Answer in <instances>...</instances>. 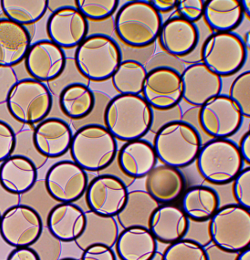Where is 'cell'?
Returning a JSON list of instances; mask_svg holds the SVG:
<instances>
[{
    "mask_svg": "<svg viewBox=\"0 0 250 260\" xmlns=\"http://www.w3.org/2000/svg\"><path fill=\"white\" fill-rule=\"evenodd\" d=\"M103 121L116 139L125 142L138 140L152 129L153 110L141 96L118 94L108 102Z\"/></svg>",
    "mask_w": 250,
    "mask_h": 260,
    "instance_id": "obj_1",
    "label": "cell"
},
{
    "mask_svg": "<svg viewBox=\"0 0 250 260\" xmlns=\"http://www.w3.org/2000/svg\"><path fill=\"white\" fill-rule=\"evenodd\" d=\"M69 151L73 161L86 172H100L112 165L118 145L104 126L91 123L76 130Z\"/></svg>",
    "mask_w": 250,
    "mask_h": 260,
    "instance_id": "obj_2",
    "label": "cell"
},
{
    "mask_svg": "<svg viewBox=\"0 0 250 260\" xmlns=\"http://www.w3.org/2000/svg\"><path fill=\"white\" fill-rule=\"evenodd\" d=\"M202 146L200 135L196 128L181 120L163 125L154 139L158 160L176 169L187 168L196 160Z\"/></svg>",
    "mask_w": 250,
    "mask_h": 260,
    "instance_id": "obj_3",
    "label": "cell"
},
{
    "mask_svg": "<svg viewBox=\"0 0 250 260\" xmlns=\"http://www.w3.org/2000/svg\"><path fill=\"white\" fill-rule=\"evenodd\" d=\"M162 24L161 13L149 1L125 3L114 20L118 38L134 48H142L153 44L158 39Z\"/></svg>",
    "mask_w": 250,
    "mask_h": 260,
    "instance_id": "obj_4",
    "label": "cell"
},
{
    "mask_svg": "<svg viewBox=\"0 0 250 260\" xmlns=\"http://www.w3.org/2000/svg\"><path fill=\"white\" fill-rule=\"evenodd\" d=\"M74 62L84 79L104 82L111 79L122 62V52L117 43L108 35H88L77 47Z\"/></svg>",
    "mask_w": 250,
    "mask_h": 260,
    "instance_id": "obj_5",
    "label": "cell"
},
{
    "mask_svg": "<svg viewBox=\"0 0 250 260\" xmlns=\"http://www.w3.org/2000/svg\"><path fill=\"white\" fill-rule=\"evenodd\" d=\"M6 106L12 117L24 126L33 128L48 117L53 98L47 85L34 79H20L9 91Z\"/></svg>",
    "mask_w": 250,
    "mask_h": 260,
    "instance_id": "obj_6",
    "label": "cell"
},
{
    "mask_svg": "<svg viewBox=\"0 0 250 260\" xmlns=\"http://www.w3.org/2000/svg\"><path fill=\"white\" fill-rule=\"evenodd\" d=\"M210 240L228 253H239L250 246V212L237 204L220 207L210 219Z\"/></svg>",
    "mask_w": 250,
    "mask_h": 260,
    "instance_id": "obj_7",
    "label": "cell"
},
{
    "mask_svg": "<svg viewBox=\"0 0 250 260\" xmlns=\"http://www.w3.org/2000/svg\"><path fill=\"white\" fill-rule=\"evenodd\" d=\"M199 174L208 183L226 185L243 169L238 145L228 139H214L206 142L198 154Z\"/></svg>",
    "mask_w": 250,
    "mask_h": 260,
    "instance_id": "obj_8",
    "label": "cell"
},
{
    "mask_svg": "<svg viewBox=\"0 0 250 260\" xmlns=\"http://www.w3.org/2000/svg\"><path fill=\"white\" fill-rule=\"evenodd\" d=\"M246 57L245 43L233 32H216L207 38L202 47V63L221 78L240 71Z\"/></svg>",
    "mask_w": 250,
    "mask_h": 260,
    "instance_id": "obj_9",
    "label": "cell"
},
{
    "mask_svg": "<svg viewBox=\"0 0 250 260\" xmlns=\"http://www.w3.org/2000/svg\"><path fill=\"white\" fill-rule=\"evenodd\" d=\"M44 183L50 197L59 203H75L86 192L88 174L73 160H63L50 167Z\"/></svg>",
    "mask_w": 250,
    "mask_h": 260,
    "instance_id": "obj_10",
    "label": "cell"
},
{
    "mask_svg": "<svg viewBox=\"0 0 250 260\" xmlns=\"http://www.w3.org/2000/svg\"><path fill=\"white\" fill-rule=\"evenodd\" d=\"M44 227L42 219L33 209L19 204L2 215L0 235L11 247H29L36 242Z\"/></svg>",
    "mask_w": 250,
    "mask_h": 260,
    "instance_id": "obj_11",
    "label": "cell"
},
{
    "mask_svg": "<svg viewBox=\"0 0 250 260\" xmlns=\"http://www.w3.org/2000/svg\"><path fill=\"white\" fill-rule=\"evenodd\" d=\"M243 117L238 107L228 95L219 94L201 107V127L214 139H228L239 131Z\"/></svg>",
    "mask_w": 250,
    "mask_h": 260,
    "instance_id": "obj_12",
    "label": "cell"
},
{
    "mask_svg": "<svg viewBox=\"0 0 250 260\" xmlns=\"http://www.w3.org/2000/svg\"><path fill=\"white\" fill-rule=\"evenodd\" d=\"M126 183L112 174H100L88 183L85 201L88 209L101 216L115 217L127 200Z\"/></svg>",
    "mask_w": 250,
    "mask_h": 260,
    "instance_id": "obj_13",
    "label": "cell"
},
{
    "mask_svg": "<svg viewBox=\"0 0 250 260\" xmlns=\"http://www.w3.org/2000/svg\"><path fill=\"white\" fill-rule=\"evenodd\" d=\"M141 94L151 108L172 109L183 99L181 75L170 67L154 69L147 73Z\"/></svg>",
    "mask_w": 250,
    "mask_h": 260,
    "instance_id": "obj_14",
    "label": "cell"
},
{
    "mask_svg": "<svg viewBox=\"0 0 250 260\" xmlns=\"http://www.w3.org/2000/svg\"><path fill=\"white\" fill-rule=\"evenodd\" d=\"M66 59L62 48L50 40H40L30 45L24 58V67L30 79L47 84L62 74Z\"/></svg>",
    "mask_w": 250,
    "mask_h": 260,
    "instance_id": "obj_15",
    "label": "cell"
},
{
    "mask_svg": "<svg viewBox=\"0 0 250 260\" xmlns=\"http://www.w3.org/2000/svg\"><path fill=\"white\" fill-rule=\"evenodd\" d=\"M89 23L76 7H65L52 12L47 22L49 40L64 49L76 48L87 37Z\"/></svg>",
    "mask_w": 250,
    "mask_h": 260,
    "instance_id": "obj_16",
    "label": "cell"
},
{
    "mask_svg": "<svg viewBox=\"0 0 250 260\" xmlns=\"http://www.w3.org/2000/svg\"><path fill=\"white\" fill-rule=\"evenodd\" d=\"M182 98L189 105L202 107L221 94L222 80L202 62L187 67L181 75Z\"/></svg>",
    "mask_w": 250,
    "mask_h": 260,
    "instance_id": "obj_17",
    "label": "cell"
},
{
    "mask_svg": "<svg viewBox=\"0 0 250 260\" xmlns=\"http://www.w3.org/2000/svg\"><path fill=\"white\" fill-rule=\"evenodd\" d=\"M73 133L65 120L47 117L33 129V142L40 154L47 159L58 158L69 151Z\"/></svg>",
    "mask_w": 250,
    "mask_h": 260,
    "instance_id": "obj_18",
    "label": "cell"
},
{
    "mask_svg": "<svg viewBox=\"0 0 250 260\" xmlns=\"http://www.w3.org/2000/svg\"><path fill=\"white\" fill-rule=\"evenodd\" d=\"M149 229L157 241L170 245L186 238L190 219L179 206L160 205L152 215Z\"/></svg>",
    "mask_w": 250,
    "mask_h": 260,
    "instance_id": "obj_19",
    "label": "cell"
},
{
    "mask_svg": "<svg viewBox=\"0 0 250 260\" xmlns=\"http://www.w3.org/2000/svg\"><path fill=\"white\" fill-rule=\"evenodd\" d=\"M161 47L172 56H186L193 51L199 42V30L194 23L180 16L163 23L158 35Z\"/></svg>",
    "mask_w": 250,
    "mask_h": 260,
    "instance_id": "obj_20",
    "label": "cell"
},
{
    "mask_svg": "<svg viewBox=\"0 0 250 260\" xmlns=\"http://www.w3.org/2000/svg\"><path fill=\"white\" fill-rule=\"evenodd\" d=\"M85 212L75 203H58L50 211L45 226L49 232L64 243L75 242L83 233Z\"/></svg>",
    "mask_w": 250,
    "mask_h": 260,
    "instance_id": "obj_21",
    "label": "cell"
},
{
    "mask_svg": "<svg viewBox=\"0 0 250 260\" xmlns=\"http://www.w3.org/2000/svg\"><path fill=\"white\" fill-rule=\"evenodd\" d=\"M32 35L27 27L7 18H0V66L21 64L31 45Z\"/></svg>",
    "mask_w": 250,
    "mask_h": 260,
    "instance_id": "obj_22",
    "label": "cell"
},
{
    "mask_svg": "<svg viewBox=\"0 0 250 260\" xmlns=\"http://www.w3.org/2000/svg\"><path fill=\"white\" fill-rule=\"evenodd\" d=\"M117 161L125 175L141 179L156 167L158 157L153 145L141 139L126 142L119 151Z\"/></svg>",
    "mask_w": 250,
    "mask_h": 260,
    "instance_id": "obj_23",
    "label": "cell"
},
{
    "mask_svg": "<svg viewBox=\"0 0 250 260\" xmlns=\"http://www.w3.org/2000/svg\"><path fill=\"white\" fill-rule=\"evenodd\" d=\"M185 188L181 171L167 165L155 167L146 177V191L160 205L174 203L182 197Z\"/></svg>",
    "mask_w": 250,
    "mask_h": 260,
    "instance_id": "obj_24",
    "label": "cell"
},
{
    "mask_svg": "<svg viewBox=\"0 0 250 260\" xmlns=\"http://www.w3.org/2000/svg\"><path fill=\"white\" fill-rule=\"evenodd\" d=\"M114 247L121 260H153L158 252V241L149 229L128 228L119 234Z\"/></svg>",
    "mask_w": 250,
    "mask_h": 260,
    "instance_id": "obj_25",
    "label": "cell"
},
{
    "mask_svg": "<svg viewBox=\"0 0 250 260\" xmlns=\"http://www.w3.org/2000/svg\"><path fill=\"white\" fill-rule=\"evenodd\" d=\"M37 180L38 168L26 157L12 155L0 165V185L12 193H25Z\"/></svg>",
    "mask_w": 250,
    "mask_h": 260,
    "instance_id": "obj_26",
    "label": "cell"
},
{
    "mask_svg": "<svg viewBox=\"0 0 250 260\" xmlns=\"http://www.w3.org/2000/svg\"><path fill=\"white\" fill-rule=\"evenodd\" d=\"M85 216L86 223L83 233L75 241L78 248L83 251L97 244L113 248L120 234L115 217L101 216L89 210L85 212Z\"/></svg>",
    "mask_w": 250,
    "mask_h": 260,
    "instance_id": "obj_27",
    "label": "cell"
},
{
    "mask_svg": "<svg viewBox=\"0 0 250 260\" xmlns=\"http://www.w3.org/2000/svg\"><path fill=\"white\" fill-rule=\"evenodd\" d=\"M159 206L146 190L129 191L126 205L116 219L123 229L132 227L149 229L152 215Z\"/></svg>",
    "mask_w": 250,
    "mask_h": 260,
    "instance_id": "obj_28",
    "label": "cell"
},
{
    "mask_svg": "<svg viewBox=\"0 0 250 260\" xmlns=\"http://www.w3.org/2000/svg\"><path fill=\"white\" fill-rule=\"evenodd\" d=\"M182 197L181 209L189 219L195 222L210 221L220 208L219 194L208 186H192L184 192Z\"/></svg>",
    "mask_w": 250,
    "mask_h": 260,
    "instance_id": "obj_29",
    "label": "cell"
},
{
    "mask_svg": "<svg viewBox=\"0 0 250 260\" xmlns=\"http://www.w3.org/2000/svg\"><path fill=\"white\" fill-rule=\"evenodd\" d=\"M241 3L238 0L205 1L203 16L207 24L216 32H231L243 18Z\"/></svg>",
    "mask_w": 250,
    "mask_h": 260,
    "instance_id": "obj_30",
    "label": "cell"
},
{
    "mask_svg": "<svg viewBox=\"0 0 250 260\" xmlns=\"http://www.w3.org/2000/svg\"><path fill=\"white\" fill-rule=\"evenodd\" d=\"M58 99L62 114L73 121L86 118L95 107L94 92L85 84L74 83L65 87Z\"/></svg>",
    "mask_w": 250,
    "mask_h": 260,
    "instance_id": "obj_31",
    "label": "cell"
},
{
    "mask_svg": "<svg viewBox=\"0 0 250 260\" xmlns=\"http://www.w3.org/2000/svg\"><path fill=\"white\" fill-rule=\"evenodd\" d=\"M2 12L6 18L24 26L33 25L47 12V0H2Z\"/></svg>",
    "mask_w": 250,
    "mask_h": 260,
    "instance_id": "obj_32",
    "label": "cell"
},
{
    "mask_svg": "<svg viewBox=\"0 0 250 260\" xmlns=\"http://www.w3.org/2000/svg\"><path fill=\"white\" fill-rule=\"evenodd\" d=\"M147 73L144 65L138 61H122L111 77L113 85L119 94L140 95Z\"/></svg>",
    "mask_w": 250,
    "mask_h": 260,
    "instance_id": "obj_33",
    "label": "cell"
},
{
    "mask_svg": "<svg viewBox=\"0 0 250 260\" xmlns=\"http://www.w3.org/2000/svg\"><path fill=\"white\" fill-rule=\"evenodd\" d=\"M58 203L47 192L44 180H37L30 190L20 196V204L33 209L41 217L44 226L49 213Z\"/></svg>",
    "mask_w": 250,
    "mask_h": 260,
    "instance_id": "obj_34",
    "label": "cell"
},
{
    "mask_svg": "<svg viewBox=\"0 0 250 260\" xmlns=\"http://www.w3.org/2000/svg\"><path fill=\"white\" fill-rule=\"evenodd\" d=\"M161 260H210V258L200 243L184 238L170 244L163 253Z\"/></svg>",
    "mask_w": 250,
    "mask_h": 260,
    "instance_id": "obj_35",
    "label": "cell"
},
{
    "mask_svg": "<svg viewBox=\"0 0 250 260\" xmlns=\"http://www.w3.org/2000/svg\"><path fill=\"white\" fill-rule=\"evenodd\" d=\"M119 3L117 0H76V7L88 21H102L115 13Z\"/></svg>",
    "mask_w": 250,
    "mask_h": 260,
    "instance_id": "obj_36",
    "label": "cell"
},
{
    "mask_svg": "<svg viewBox=\"0 0 250 260\" xmlns=\"http://www.w3.org/2000/svg\"><path fill=\"white\" fill-rule=\"evenodd\" d=\"M33 128H24L15 134V146L12 155L22 156L29 159L38 170L47 163L48 159L40 154L35 148L33 142Z\"/></svg>",
    "mask_w": 250,
    "mask_h": 260,
    "instance_id": "obj_37",
    "label": "cell"
},
{
    "mask_svg": "<svg viewBox=\"0 0 250 260\" xmlns=\"http://www.w3.org/2000/svg\"><path fill=\"white\" fill-rule=\"evenodd\" d=\"M228 97L236 104L242 115L250 117V72L237 76L231 84Z\"/></svg>",
    "mask_w": 250,
    "mask_h": 260,
    "instance_id": "obj_38",
    "label": "cell"
},
{
    "mask_svg": "<svg viewBox=\"0 0 250 260\" xmlns=\"http://www.w3.org/2000/svg\"><path fill=\"white\" fill-rule=\"evenodd\" d=\"M39 260H59L62 253V242L55 238L46 226L34 244L30 246Z\"/></svg>",
    "mask_w": 250,
    "mask_h": 260,
    "instance_id": "obj_39",
    "label": "cell"
},
{
    "mask_svg": "<svg viewBox=\"0 0 250 260\" xmlns=\"http://www.w3.org/2000/svg\"><path fill=\"white\" fill-rule=\"evenodd\" d=\"M79 73L76 64H75L74 59L72 58H67L66 64H65V69L62 71V74L52 82L47 83V88L51 92L52 95L59 97L61 91L68 85L74 83H82L78 78H83L82 75L79 74L76 76V73ZM83 84V83H82Z\"/></svg>",
    "mask_w": 250,
    "mask_h": 260,
    "instance_id": "obj_40",
    "label": "cell"
},
{
    "mask_svg": "<svg viewBox=\"0 0 250 260\" xmlns=\"http://www.w3.org/2000/svg\"><path fill=\"white\" fill-rule=\"evenodd\" d=\"M233 185L234 197L237 205L250 209V168H244L234 179Z\"/></svg>",
    "mask_w": 250,
    "mask_h": 260,
    "instance_id": "obj_41",
    "label": "cell"
},
{
    "mask_svg": "<svg viewBox=\"0 0 250 260\" xmlns=\"http://www.w3.org/2000/svg\"><path fill=\"white\" fill-rule=\"evenodd\" d=\"M205 3L202 0H181L177 1L176 9L180 17L194 23L203 16Z\"/></svg>",
    "mask_w": 250,
    "mask_h": 260,
    "instance_id": "obj_42",
    "label": "cell"
},
{
    "mask_svg": "<svg viewBox=\"0 0 250 260\" xmlns=\"http://www.w3.org/2000/svg\"><path fill=\"white\" fill-rule=\"evenodd\" d=\"M15 133L7 124L0 121V163L13 154Z\"/></svg>",
    "mask_w": 250,
    "mask_h": 260,
    "instance_id": "obj_43",
    "label": "cell"
},
{
    "mask_svg": "<svg viewBox=\"0 0 250 260\" xmlns=\"http://www.w3.org/2000/svg\"><path fill=\"white\" fill-rule=\"evenodd\" d=\"M19 80L15 69L0 66V104L6 103L9 91Z\"/></svg>",
    "mask_w": 250,
    "mask_h": 260,
    "instance_id": "obj_44",
    "label": "cell"
},
{
    "mask_svg": "<svg viewBox=\"0 0 250 260\" xmlns=\"http://www.w3.org/2000/svg\"><path fill=\"white\" fill-rule=\"evenodd\" d=\"M81 260H117V256L113 248L97 244L84 250Z\"/></svg>",
    "mask_w": 250,
    "mask_h": 260,
    "instance_id": "obj_45",
    "label": "cell"
},
{
    "mask_svg": "<svg viewBox=\"0 0 250 260\" xmlns=\"http://www.w3.org/2000/svg\"><path fill=\"white\" fill-rule=\"evenodd\" d=\"M19 204L20 196L9 192L0 185V214L1 215L10 208Z\"/></svg>",
    "mask_w": 250,
    "mask_h": 260,
    "instance_id": "obj_46",
    "label": "cell"
},
{
    "mask_svg": "<svg viewBox=\"0 0 250 260\" xmlns=\"http://www.w3.org/2000/svg\"><path fill=\"white\" fill-rule=\"evenodd\" d=\"M0 121L6 123L9 127L12 128L15 134L24 129L26 126L23 125L22 123L17 121L12 117V114L9 113V110H8L6 103L0 104Z\"/></svg>",
    "mask_w": 250,
    "mask_h": 260,
    "instance_id": "obj_47",
    "label": "cell"
},
{
    "mask_svg": "<svg viewBox=\"0 0 250 260\" xmlns=\"http://www.w3.org/2000/svg\"><path fill=\"white\" fill-rule=\"evenodd\" d=\"M7 260H39L34 250L29 247L15 248L8 256Z\"/></svg>",
    "mask_w": 250,
    "mask_h": 260,
    "instance_id": "obj_48",
    "label": "cell"
},
{
    "mask_svg": "<svg viewBox=\"0 0 250 260\" xmlns=\"http://www.w3.org/2000/svg\"><path fill=\"white\" fill-rule=\"evenodd\" d=\"M152 6L158 11L161 12H168L176 9V0H152L149 1Z\"/></svg>",
    "mask_w": 250,
    "mask_h": 260,
    "instance_id": "obj_49",
    "label": "cell"
},
{
    "mask_svg": "<svg viewBox=\"0 0 250 260\" xmlns=\"http://www.w3.org/2000/svg\"><path fill=\"white\" fill-rule=\"evenodd\" d=\"M240 154L243 161L250 164V132L248 131L243 135L238 146Z\"/></svg>",
    "mask_w": 250,
    "mask_h": 260,
    "instance_id": "obj_50",
    "label": "cell"
},
{
    "mask_svg": "<svg viewBox=\"0 0 250 260\" xmlns=\"http://www.w3.org/2000/svg\"><path fill=\"white\" fill-rule=\"evenodd\" d=\"M65 7H76V0H47V11H50L51 13Z\"/></svg>",
    "mask_w": 250,
    "mask_h": 260,
    "instance_id": "obj_51",
    "label": "cell"
},
{
    "mask_svg": "<svg viewBox=\"0 0 250 260\" xmlns=\"http://www.w3.org/2000/svg\"><path fill=\"white\" fill-rule=\"evenodd\" d=\"M235 260H250V249H246V250L237 253Z\"/></svg>",
    "mask_w": 250,
    "mask_h": 260,
    "instance_id": "obj_52",
    "label": "cell"
},
{
    "mask_svg": "<svg viewBox=\"0 0 250 260\" xmlns=\"http://www.w3.org/2000/svg\"><path fill=\"white\" fill-rule=\"evenodd\" d=\"M241 3L242 9H243V13L246 14V16L249 18L250 16V1L249 0H244L240 1Z\"/></svg>",
    "mask_w": 250,
    "mask_h": 260,
    "instance_id": "obj_53",
    "label": "cell"
},
{
    "mask_svg": "<svg viewBox=\"0 0 250 260\" xmlns=\"http://www.w3.org/2000/svg\"><path fill=\"white\" fill-rule=\"evenodd\" d=\"M245 45H246V48H249V45H250V35H249V32H248L247 35H246V44H245Z\"/></svg>",
    "mask_w": 250,
    "mask_h": 260,
    "instance_id": "obj_54",
    "label": "cell"
},
{
    "mask_svg": "<svg viewBox=\"0 0 250 260\" xmlns=\"http://www.w3.org/2000/svg\"><path fill=\"white\" fill-rule=\"evenodd\" d=\"M59 260H79V259H74V258L68 257V258H62V259H60Z\"/></svg>",
    "mask_w": 250,
    "mask_h": 260,
    "instance_id": "obj_55",
    "label": "cell"
},
{
    "mask_svg": "<svg viewBox=\"0 0 250 260\" xmlns=\"http://www.w3.org/2000/svg\"><path fill=\"white\" fill-rule=\"evenodd\" d=\"M1 216H2V215H1V214H0V221H1Z\"/></svg>",
    "mask_w": 250,
    "mask_h": 260,
    "instance_id": "obj_56",
    "label": "cell"
}]
</instances>
